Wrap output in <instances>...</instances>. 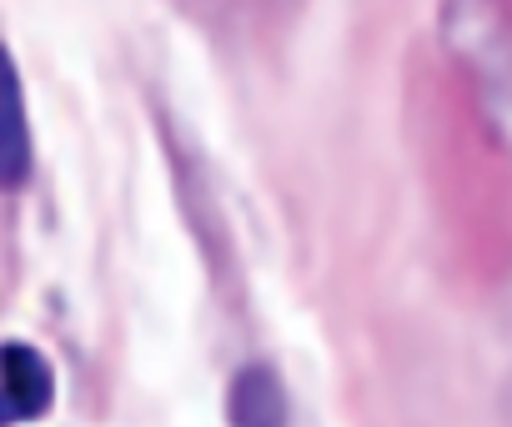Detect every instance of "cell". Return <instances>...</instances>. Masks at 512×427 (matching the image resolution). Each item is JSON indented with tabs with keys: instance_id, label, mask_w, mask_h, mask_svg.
<instances>
[{
	"instance_id": "cell-1",
	"label": "cell",
	"mask_w": 512,
	"mask_h": 427,
	"mask_svg": "<svg viewBox=\"0 0 512 427\" xmlns=\"http://www.w3.org/2000/svg\"><path fill=\"white\" fill-rule=\"evenodd\" d=\"M0 367H6V422L11 427L51 412V402H56V372H51V362H46L41 347L6 342Z\"/></svg>"
},
{
	"instance_id": "cell-3",
	"label": "cell",
	"mask_w": 512,
	"mask_h": 427,
	"mask_svg": "<svg viewBox=\"0 0 512 427\" xmlns=\"http://www.w3.org/2000/svg\"><path fill=\"white\" fill-rule=\"evenodd\" d=\"M31 171V141H26V101H21V76L16 61L6 66V186H21Z\"/></svg>"
},
{
	"instance_id": "cell-2",
	"label": "cell",
	"mask_w": 512,
	"mask_h": 427,
	"mask_svg": "<svg viewBox=\"0 0 512 427\" xmlns=\"http://www.w3.org/2000/svg\"><path fill=\"white\" fill-rule=\"evenodd\" d=\"M231 427H287V387L267 362H246L226 392Z\"/></svg>"
}]
</instances>
